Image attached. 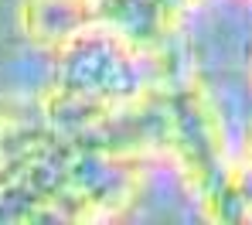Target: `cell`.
I'll return each mask as SVG.
<instances>
[{"mask_svg": "<svg viewBox=\"0 0 252 225\" xmlns=\"http://www.w3.org/2000/svg\"><path fill=\"white\" fill-rule=\"evenodd\" d=\"M150 109L157 113V140L167 161L188 188H194L198 201H211L215 212L225 215V205L239 201L235 154L208 89L191 75L174 82L160 79L150 96Z\"/></svg>", "mask_w": 252, "mask_h": 225, "instance_id": "2", "label": "cell"}, {"mask_svg": "<svg viewBox=\"0 0 252 225\" xmlns=\"http://www.w3.org/2000/svg\"><path fill=\"white\" fill-rule=\"evenodd\" d=\"M102 21L99 0H21L17 3V24L24 38L41 51H58L75 34Z\"/></svg>", "mask_w": 252, "mask_h": 225, "instance_id": "3", "label": "cell"}, {"mask_svg": "<svg viewBox=\"0 0 252 225\" xmlns=\"http://www.w3.org/2000/svg\"><path fill=\"white\" fill-rule=\"evenodd\" d=\"M150 62L154 48L95 21L55 51V75L41 99V120L55 133L82 140L143 113L160 82L150 72Z\"/></svg>", "mask_w": 252, "mask_h": 225, "instance_id": "1", "label": "cell"}]
</instances>
